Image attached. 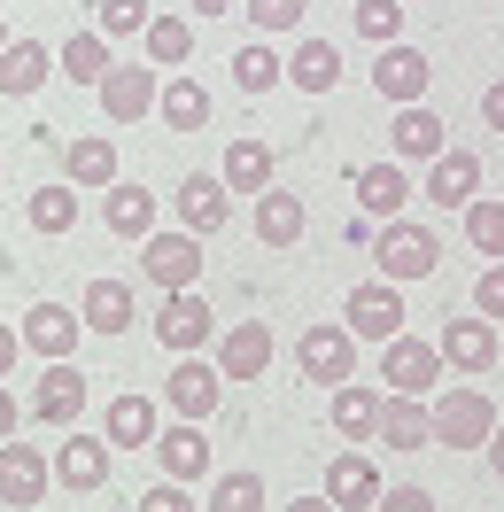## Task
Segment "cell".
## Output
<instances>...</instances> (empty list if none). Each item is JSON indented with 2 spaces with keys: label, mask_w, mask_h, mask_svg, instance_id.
Segmentation results:
<instances>
[{
  "label": "cell",
  "mask_w": 504,
  "mask_h": 512,
  "mask_svg": "<svg viewBox=\"0 0 504 512\" xmlns=\"http://www.w3.org/2000/svg\"><path fill=\"white\" fill-rule=\"evenodd\" d=\"M427 419H435L442 450H481L489 435H497V404H489L481 388H442L435 404H427Z\"/></svg>",
  "instance_id": "6da1fadb"
},
{
  "label": "cell",
  "mask_w": 504,
  "mask_h": 512,
  "mask_svg": "<svg viewBox=\"0 0 504 512\" xmlns=\"http://www.w3.org/2000/svg\"><path fill=\"white\" fill-rule=\"evenodd\" d=\"M435 264H442V241L427 233V225H411V218H388V225H380V280L411 288V280H427Z\"/></svg>",
  "instance_id": "7a4b0ae2"
},
{
  "label": "cell",
  "mask_w": 504,
  "mask_h": 512,
  "mask_svg": "<svg viewBox=\"0 0 504 512\" xmlns=\"http://www.w3.org/2000/svg\"><path fill=\"white\" fill-rule=\"evenodd\" d=\"M404 288L396 280H365V288H349V303H342V326L357 334V342H396L404 334Z\"/></svg>",
  "instance_id": "3957f363"
},
{
  "label": "cell",
  "mask_w": 504,
  "mask_h": 512,
  "mask_svg": "<svg viewBox=\"0 0 504 512\" xmlns=\"http://www.w3.org/2000/svg\"><path fill=\"white\" fill-rule=\"evenodd\" d=\"M380 381H388V396H435L442 350L419 334H396V342H380Z\"/></svg>",
  "instance_id": "277c9868"
},
{
  "label": "cell",
  "mask_w": 504,
  "mask_h": 512,
  "mask_svg": "<svg viewBox=\"0 0 504 512\" xmlns=\"http://www.w3.org/2000/svg\"><path fill=\"white\" fill-rule=\"evenodd\" d=\"M140 272H148L163 295L194 288V280H202V241H194L187 225H179V233H148V241H140Z\"/></svg>",
  "instance_id": "5b68a950"
},
{
  "label": "cell",
  "mask_w": 504,
  "mask_h": 512,
  "mask_svg": "<svg viewBox=\"0 0 504 512\" xmlns=\"http://www.w3.org/2000/svg\"><path fill=\"white\" fill-rule=\"evenodd\" d=\"M156 94H163V70L117 63L101 78V117H109V125H140V117H156Z\"/></svg>",
  "instance_id": "8992f818"
},
{
  "label": "cell",
  "mask_w": 504,
  "mask_h": 512,
  "mask_svg": "<svg viewBox=\"0 0 504 512\" xmlns=\"http://www.w3.org/2000/svg\"><path fill=\"white\" fill-rule=\"evenodd\" d=\"M295 365L311 373V381H326V388H342L349 381V365H357V334H349L342 319H318L303 342H295Z\"/></svg>",
  "instance_id": "52a82bcc"
},
{
  "label": "cell",
  "mask_w": 504,
  "mask_h": 512,
  "mask_svg": "<svg viewBox=\"0 0 504 512\" xmlns=\"http://www.w3.org/2000/svg\"><path fill=\"white\" fill-rule=\"evenodd\" d=\"M210 303H202V288H179V295H163V311H156V342L171 357H202V342H210Z\"/></svg>",
  "instance_id": "ba28073f"
},
{
  "label": "cell",
  "mask_w": 504,
  "mask_h": 512,
  "mask_svg": "<svg viewBox=\"0 0 504 512\" xmlns=\"http://www.w3.org/2000/svg\"><path fill=\"white\" fill-rule=\"evenodd\" d=\"M427 86H435V63L419 55V47H380V63H373V94L380 101H396V109H411V101H427Z\"/></svg>",
  "instance_id": "9c48e42d"
},
{
  "label": "cell",
  "mask_w": 504,
  "mask_h": 512,
  "mask_svg": "<svg viewBox=\"0 0 504 512\" xmlns=\"http://www.w3.org/2000/svg\"><path fill=\"white\" fill-rule=\"evenodd\" d=\"M163 404H171L179 419H210L225 404V373H218V365H202V357H179L171 381H163Z\"/></svg>",
  "instance_id": "30bf717a"
},
{
  "label": "cell",
  "mask_w": 504,
  "mask_h": 512,
  "mask_svg": "<svg viewBox=\"0 0 504 512\" xmlns=\"http://www.w3.org/2000/svg\"><path fill=\"white\" fill-rule=\"evenodd\" d=\"M78 412H86V373H78V357H55V365L39 373V388H32V419L78 427Z\"/></svg>",
  "instance_id": "8fae6325"
},
{
  "label": "cell",
  "mask_w": 504,
  "mask_h": 512,
  "mask_svg": "<svg viewBox=\"0 0 504 512\" xmlns=\"http://www.w3.org/2000/svg\"><path fill=\"white\" fill-rule=\"evenodd\" d=\"M179 225H187L194 241H210V233L233 225V187H225L218 171H194L187 187H179Z\"/></svg>",
  "instance_id": "7c38bea8"
},
{
  "label": "cell",
  "mask_w": 504,
  "mask_h": 512,
  "mask_svg": "<svg viewBox=\"0 0 504 512\" xmlns=\"http://www.w3.org/2000/svg\"><path fill=\"white\" fill-rule=\"evenodd\" d=\"M388 148H396V163H435L442 148H450V125H442V109H427V101L396 109V125H388Z\"/></svg>",
  "instance_id": "4fadbf2b"
},
{
  "label": "cell",
  "mask_w": 504,
  "mask_h": 512,
  "mask_svg": "<svg viewBox=\"0 0 504 512\" xmlns=\"http://www.w3.org/2000/svg\"><path fill=\"white\" fill-rule=\"evenodd\" d=\"M16 334H24V350H39L47 365H55V357H78V334H86V319H78L70 303H32Z\"/></svg>",
  "instance_id": "5bb4252c"
},
{
  "label": "cell",
  "mask_w": 504,
  "mask_h": 512,
  "mask_svg": "<svg viewBox=\"0 0 504 512\" xmlns=\"http://www.w3.org/2000/svg\"><path fill=\"white\" fill-rule=\"evenodd\" d=\"M47 481H55V466H47L32 443H0V505L32 512L39 497H47Z\"/></svg>",
  "instance_id": "9a60e30c"
},
{
  "label": "cell",
  "mask_w": 504,
  "mask_h": 512,
  "mask_svg": "<svg viewBox=\"0 0 504 512\" xmlns=\"http://www.w3.org/2000/svg\"><path fill=\"white\" fill-rule=\"evenodd\" d=\"M326 497L342 512H373L380 505V466L365 450H334V458H326Z\"/></svg>",
  "instance_id": "2e32d148"
},
{
  "label": "cell",
  "mask_w": 504,
  "mask_h": 512,
  "mask_svg": "<svg viewBox=\"0 0 504 512\" xmlns=\"http://www.w3.org/2000/svg\"><path fill=\"white\" fill-rule=\"evenodd\" d=\"M427 202H442V210H466L473 194H481V156L473 148H442L435 163H427Z\"/></svg>",
  "instance_id": "e0dca14e"
},
{
  "label": "cell",
  "mask_w": 504,
  "mask_h": 512,
  "mask_svg": "<svg viewBox=\"0 0 504 512\" xmlns=\"http://www.w3.org/2000/svg\"><path fill=\"white\" fill-rule=\"evenodd\" d=\"M218 373H225V381H264V373H272V326H264V319H241L218 342Z\"/></svg>",
  "instance_id": "ac0fdd59"
},
{
  "label": "cell",
  "mask_w": 504,
  "mask_h": 512,
  "mask_svg": "<svg viewBox=\"0 0 504 512\" xmlns=\"http://www.w3.org/2000/svg\"><path fill=\"white\" fill-rule=\"evenodd\" d=\"M47 78H55V47H39V39H8L0 47V94L8 101H32Z\"/></svg>",
  "instance_id": "d6986e66"
},
{
  "label": "cell",
  "mask_w": 504,
  "mask_h": 512,
  "mask_svg": "<svg viewBox=\"0 0 504 512\" xmlns=\"http://www.w3.org/2000/svg\"><path fill=\"white\" fill-rule=\"evenodd\" d=\"M47 466H55V481H63V489H78V497H86V489H101V481H109V443L70 427V443H55V458H47Z\"/></svg>",
  "instance_id": "ffe728a7"
},
{
  "label": "cell",
  "mask_w": 504,
  "mask_h": 512,
  "mask_svg": "<svg viewBox=\"0 0 504 512\" xmlns=\"http://www.w3.org/2000/svg\"><path fill=\"white\" fill-rule=\"evenodd\" d=\"M388 450H435V419H427V396H380V435Z\"/></svg>",
  "instance_id": "44dd1931"
},
{
  "label": "cell",
  "mask_w": 504,
  "mask_h": 512,
  "mask_svg": "<svg viewBox=\"0 0 504 512\" xmlns=\"http://www.w3.org/2000/svg\"><path fill=\"white\" fill-rule=\"evenodd\" d=\"M156 458H163V481H202V474H210V435H202V419L163 427V435H156Z\"/></svg>",
  "instance_id": "7402d4cb"
},
{
  "label": "cell",
  "mask_w": 504,
  "mask_h": 512,
  "mask_svg": "<svg viewBox=\"0 0 504 512\" xmlns=\"http://www.w3.org/2000/svg\"><path fill=\"white\" fill-rule=\"evenodd\" d=\"M326 419H334V435H342L349 450H357V443H373V435H380V388L342 381V388H334V404H326Z\"/></svg>",
  "instance_id": "603a6c76"
},
{
  "label": "cell",
  "mask_w": 504,
  "mask_h": 512,
  "mask_svg": "<svg viewBox=\"0 0 504 512\" xmlns=\"http://www.w3.org/2000/svg\"><path fill=\"white\" fill-rule=\"evenodd\" d=\"M435 350H442V365H458V373H489V365H497V326L489 319H450Z\"/></svg>",
  "instance_id": "cb8c5ba5"
},
{
  "label": "cell",
  "mask_w": 504,
  "mask_h": 512,
  "mask_svg": "<svg viewBox=\"0 0 504 512\" xmlns=\"http://www.w3.org/2000/svg\"><path fill=\"white\" fill-rule=\"evenodd\" d=\"M156 117L171 132H202V125H210V86H202L194 70H171V78H163V94H156Z\"/></svg>",
  "instance_id": "d4e9b609"
},
{
  "label": "cell",
  "mask_w": 504,
  "mask_h": 512,
  "mask_svg": "<svg viewBox=\"0 0 504 512\" xmlns=\"http://www.w3.org/2000/svg\"><path fill=\"white\" fill-rule=\"evenodd\" d=\"M303 225H311L303 194H280V187L256 194V241H264V249H295V241H303Z\"/></svg>",
  "instance_id": "484cf974"
},
{
  "label": "cell",
  "mask_w": 504,
  "mask_h": 512,
  "mask_svg": "<svg viewBox=\"0 0 504 512\" xmlns=\"http://www.w3.org/2000/svg\"><path fill=\"white\" fill-rule=\"evenodd\" d=\"M163 427H156V404H148V396H117V404H109V412H101V443L109 450H140V443H156Z\"/></svg>",
  "instance_id": "4316f807"
},
{
  "label": "cell",
  "mask_w": 504,
  "mask_h": 512,
  "mask_svg": "<svg viewBox=\"0 0 504 512\" xmlns=\"http://www.w3.org/2000/svg\"><path fill=\"white\" fill-rule=\"evenodd\" d=\"M349 187H357V202H365V210H373L380 225H388V218H404V202H411L404 163H365V171H357Z\"/></svg>",
  "instance_id": "83f0119b"
},
{
  "label": "cell",
  "mask_w": 504,
  "mask_h": 512,
  "mask_svg": "<svg viewBox=\"0 0 504 512\" xmlns=\"http://www.w3.org/2000/svg\"><path fill=\"white\" fill-rule=\"evenodd\" d=\"M55 63L70 70V86H101V78L117 70V47H109V39L86 24V32H70V39H63V55H55Z\"/></svg>",
  "instance_id": "f1b7e54d"
},
{
  "label": "cell",
  "mask_w": 504,
  "mask_h": 512,
  "mask_svg": "<svg viewBox=\"0 0 504 512\" xmlns=\"http://www.w3.org/2000/svg\"><path fill=\"white\" fill-rule=\"evenodd\" d=\"M78 319L94 326V334H125L132 326V288L125 280H94V288L78 295Z\"/></svg>",
  "instance_id": "f546056e"
},
{
  "label": "cell",
  "mask_w": 504,
  "mask_h": 512,
  "mask_svg": "<svg viewBox=\"0 0 504 512\" xmlns=\"http://www.w3.org/2000/svg\"><path fill=\"white\" fill-rule=\"evenodd\" d=\"M218 179L233 194H264V187H272V148H264V140H233L225 163H218Z\"/></svg>",
  "instance_id": "4dcf8cb0"
},
{
  "label": "cell",
  "mask_w": 504,
  "mask_h": 512,
  "mask_svg": "<svg viewBox=\"0 0 504 512\" xmlns=\"http://www.w3.org/2000/svg\"><path fill=\"white\" fill-rule=\"evenodd\" d=\"M287 78H295L303 94H334V78H342V55H334L326 39H295V55H287Z\"/></svg>",
  "instance_id": "1f68e13d"
},
{
  "label": "cell",
  "mask_w": 504,
  "mask_h": 512,
  "mask_svg": "<svg viewBox=\"0 0 504 512\" xmlns=\"http://www.w3.org/2000/svg\"><path fill=\"white\" fill-rule=\"evenodd\" d=\"M70 187H117V140H101V132L70 140Z\"/></svg>",
  "instance_id": "d6a6232c"
},
{
  "label": "cell",
  "mask_w": 504,
  "mask_h": 512,
  "mask_svg": "<svg viewBox=\"0 0 504 512\" xmlns=\"http://www.w3.org/2000/svg\"><path fill=\"white\" fill-rule=\"evenodd\" d=\"M109 233L148 241V233H156V194L148 187H109Z\"/></svg>",
  "instance_id": "836d02e7"
},
{
  "label": "cell",
  "mask_w": 504,
  "mask_h": 512,
  "mask_svg": "<svg viewBox=\"0 0 504 512\" xmlns=\"http://www.w3.org/2000/svg\"><path fill=\"white\" fill-rule=\"evenodd\" d=\"M140 47H148V63H156V70H179L194 55V24H187V16H156V24L140 32Z\"/></svg>",
  "instance_id": "e575fe53"
},
{
  "label": "cell",
  "mask_w": 504,
  "mask_h": 512,
  "mask_svg": "<svg viewBox=\"0 0 504 512\" xmlns=\"http://www.w3.org/2000/svg\"><path fill=\"white\" fill-rule=\"evenodd\" d=\"M148 24H156L148 0H94V32L109 39V47H117V39H140Z\"/></svg>",
  "instance_id": "d590c367"
},
{
  "label": "cell",
  "mask_w": 504,
  "mask_h": 512,
  "mask_svg": "<svg viewBox=\"0 0 504 512\" xmlns=\"http://www.w3.org/2000/svg\"><path fill=\"white\" fill-rule=\"evenodd\" d=\"M24 218H32V233H70V225H78V194L70 187H32L24 194Z\"/></svg>",
  "instance_id": "8d00e7d4"
},
{
  "label": "cell",
  "mask_w": 504,
  "mask_h": 512,
  "mask_svg": "<svg viewBox=\"0 0 504 512\" xmlns=\"http://www.w3.org/2000/svg\"><path fill=\"white\" fill-rule=\"evenodd\" d=\"M280 78H287V63L272 55V47H264V39H249V47L233 55V86H241V94H272Z\"/></svg>",
  "instance_id": "74e56055"
},
{
  "label": "cell",
  "mask_w": 504,
  "mask_h": 512,
  "mask_svg": "<svg viewBox=\"0 0 504 512\" xmlns=\"http://www.w3.org/2000/svg\"><path fill=\"white\" fill-rule=\"evenodd\" d=\"M466 241H473L481 256H497V264H504V202L473 194V202H466Z\"/></svg>",
  "instance_id": "f35d334b"
},
{
  "label": "cell",
  "mask_w": 504,
  "mask_h": 512,
  "mask_svg": "<svg viewBox=\"0 0 504 512\" xmlns=\"http://www.w3.org/2000/svg\"><path fill=\"white\" fill-rule=\"evenodd\" d=\"M202 512H264V481H256V474H218Z\"/></svg>",
  "instance_id": "ab89813d"
},
{
  "label": "cell",
  "mask_w": 504,
  "mask_h": 512,
  "mask_svg": "<svg viewBox=\"0 0 504 512\" xmlns=\"http://www.w3.org/2000/svg\"><path fill=\"white\" fill-rule=\"evenodd\" d=\"M357 32L373 47H396L404 39V0H357Z\"/></svg>",
  "instance_id": "60d3db41"
},
{
  "label": "cell",
  "mask_w": 504,
  "mask_h": 512,
  "mask_svg": "<svg viewBox=\"0 0 504 512\" xmlns=\"http://www.w3.org/2000/svg\"><path fill=\"white\" fill-rule=\"evenodd\" d=\"M303 8H311V0H249L256 32H303Z\"/></svg>",
  "instance_id": "b9f144b4"
},
{
  "label": "cell",
  "mask_w": 504,
  "mask_h": 512,
  "mask_svg": "<svg viewBox=\"0 0 504 512\" xmlns=\"http://www.w3.org/2000/svg\"><path fill=\"white\" fill-rule=\"evenodd\" d=\"M473 319H489V326L504 319V264H489V272L473 280Z\"/></svg>",
  "instance_id": "7bdbcfd3"
},
{
  "label": "cell",
  "mask_w": 504,
  "mask_h": 512,
  "mask_svg": "<svg viewBox=\"0 0 504 512\" xmlns=\"http://www.w3.org/2000/svg\"><path fill=\"white\" fill-rule=\"evenodd\" d=\"M132 512H194V497H187V481H156Z\"/></svg>",
  "instance_id": "ee69618b"
},
{
  "label": "cell",
  "mask_w": 504,
  "mask_h": 512,
  "mask_svg": "<svg viewBox=\"0 0 504 512\" xmlns=\"http://www.w3.org/2000/svg\"><path fill=\"white\" fill-rule=\"evenodd\" d=\"M373 512H435V497H427V489H411V481H396V489H380Z\"/></svg>",
  "instance_id": "f6af8a7d"
},
{
  "label": "cell",
  "mask_w": 504,
  "mask_h": 512,
  "mask_svg": "<svg viewBox=\"0 0 504 512\" xmlns=\"http://www.w3.org/2000/svg\"><path fill=\"white\" fill-rule=\"evenodd\" d=\"M16 357H24V334H16V326L0 319V381H8V373H16Z\"/></svg>",
  "instance_id": "bcb514c9"
},
{
  "label": "cell",
  "mask_w": 504,
  "mask_h": 512,
  "mask_svg": "<svg viewBox=\"0 0 504 512\" xmlns=\"http://www.w3.org/2000/svg\"><path fill=\"white\" fill-rule=\"evenodd\" d=\"M481 117H489V132H504V78L489 86V94H481Z\"/></svg>",
  "instance_id": "7dc6e473"
},
{
  "label": "cell",
  "mask_w": 504,
  "mask_h": 512,
  "mask_svg": "<svg viewBox=\"0 0 504 512\" xmlns=\"http://www.w3.org/2000/svg\"><path fill=\"white\" fill-rule=\"evenodd\" d=\"M16 419L24 412H16V396H8V381H0V443H16Z\"/></svg>",
  "instance_id": "c3c4849f"
},
{
  "label": "cell",
  "mask_w": 504,
  "mask_h": 512,
  "mask_svg": "<svg viewBox=\"0 0 504 512\" xmlns=\"http://www.w3.org/2000/svg\"><path fill=\"white\" fill-rule=\"evenodd\" d=\"M287 512H342V505H334V497H295Z\"/></svg>",
  "instance_id": "681fc988"
},
{
  "label": "cell",
  "mask_w": 504,
  "mask_h": 512,
  "mask_svg": "<svg viewBox=\"0 0 504 512\" xmlns=\"http://www.w3.org/2000/svg\"><path fill=\"white\" fill-rule=\"evenodd\" d=\"M481 450H489V466H497V481H504V427H497V435H489Z\"/></svg>",
  "instance_id": "f907efd6"
},
{
  "label": "cell",
  "mask_w": 504,
  "mask_h": 512,
  "mask_svg": "<svg viewBox=\"0 0 504 512\" xmlns=\"http://www.w3.org/2000/svg\"><path fill=\"white\" fill-rule=\"evenodd\" d=\"M225 8H233V0H194V16H225Z\"/></svg>",
  "instance_id": "816d5d0a"
},
{
  "label": "cell",
  "mask_w": 504,
  "mask_h": 512,
  "mask_svg": "<svg viewBox=\"0 0 504 512\" xmlns=\"http://www.w3.org/2000/svg\"><path fill=\"white\" fill-rule=\"evenodd\" d=\"M0 47H8V24H0Z\"/></svg>",
  "instance_id": "f5cc1de1"
}]
</instances>
